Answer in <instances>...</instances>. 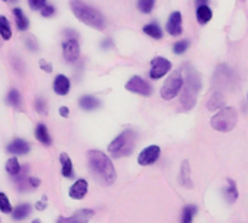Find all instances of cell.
Segmentation results:
<instances>
[{
  "label": "cell",
  "mask_w": 248,
  "mask_h": 223,
  "mask_svg": "<svg viewBox=\"0 0 248 223\" xmlns=\"http://www.w3.org/2000/svg\"><path fill=\"white\" fill-rule=\"evenodd\" d=\"M87 161H89V168L92 176L97 183L102 186H112L116 181V171L109 160L108 155H105L102 151L92 149L87 154Z\"/></svg>",
  "instance_id": "6da1fadb"
},
{
  "label": "cell",
  "mask_w": 248,
  "mask_h": 223,
  "mask_svg": "<svg viewBox=\"0 0 248 223\" xmlns=\"http://www.w3.org/2000/svg\"><path fill=\"white\" fill-rule=\"evenodd\" d=\"M70 7H71L74 16L78 20H81L84 25H87L90 28H94L97 30H103L106 28V20H105L103 15L97 9L89 6L87 3L74 0V1L70 3Z\"/></svg>",
  "instance_id": "7a4b0ae2"
},
{
  "label": "cell",
  "mask_w": 248,
  "mask_h": 223,
  "mask_svg": "<svg viewBox=\"0 0 248 223\" xmlns=\"http://www.w3.org/2000/svg\"><path fill=\"white\" fill-rule=\"evenodd\" d=\"M135 144H137V132L134 129H126L109 144L108 151L113 158H122L132 154Z\"/></svg>",
  "instance_id": "3957f363"
},
{
  "label": "cell",
  "mask_w": 248,
  "mask_h": 223,
  "mask_svg": "<svg viewBox=\"0 0 248 223\" xmlns=\"http://www.w3.org/2000/svg\"><path fill=\"white\" fill-rule=\"evenodd\" d=\"M201 87H202L201 75L192 67H189L187 74H186V84H185L183 94H182V99H180V103H182L185 110H190L195 106L196 96H198Z\"/></svg>",
  "instance_id": "277c9868"
},
{
  "label": "cell",
  "mask_w": 248,
  "mask_h": 223,
  "mask_svg": "<svg viewBox=\"0 0 248 223\" xmlns=\"http://www.w3.org/2000/svg\"><path fill=\"white\" fill-rule=\"evenodd\" d=\"M238 122V112L235 107L227 106L221 109L215 116L211 119V126L218 132H231Z\"/></svg>",
  "instance_id": "5b68a950"
},
{
  "label": "cell",
  "mask_w": 248,
  "mask_h": 223,
  "mask_svg": "<svg viewBox=\"0 0 248 223\" xmlns=\"http://www.w3.org/2000/svg\"><path fill=\"white\" fill-rule=\"evenodd\" d=\"M183 83H185V78H183V75H182V70L174 71V73L166 80L164 86L161 87V90H160L161 97H163L164 100H171V99H174V97L180 93V90H182V87H183Z\"/></svg>",
  "instance_id": "8992f818"
},
{
  "label": "cell",
  "mask_w": 248,
  "mask_h": 223,
  "mask_svg": "<svg viewBox=\"0 0 248 223\" xmlns=\"http://www.w3.org/2000/svg\"><path fill=\"white\" fill-rule=\"evenodd\" d=\"M125 89L128 91H131V93H135V94H140V96H144V97H148L153 93V87L140 75L131 77V80L125 84Z\"/></svg>",
  "instance_id": "52a82bcc"
},
{
  "label": "cell",
  "mask_w": 248,
  "mask_h": 223,
  "mask_svg": "<svg viewBox=\"0 0 248 223\" xmlns=\"http://www.w3.org/2000/svg\"><path fill=\"white\" fill-rule=\"evenodd\" d=\"M171 70V62L163 57H155L151 61V70H150V77L157 80L161 78L163 75H166L169 71Z\"/></svg>",
  "instance_id": "ba28073f"
},
{
  "label": "cell",
  "mask_w": 248,
  "mask_h": 223,
  "mask_svg": "<svg viewBox=\"0 0 248 223\" xmlns=\"http://www.w3.org/2000/svg\"><path fill=\"white\" fill-rule=\"evenodd\" d=\"M62 55L67 62H74L80 57V44L77 39H67L62 45Z\"/></svg>",
  "instance_id": "9c48e42d"
},
{
  "label": "cell",
  "mask_w": 248,
  "mask_h": 223,
  "mask_svg": "<svg viewBox=\"0 0 248 223\" xmlns=\"http://www.w3.org/2000/svg\"><path fill=\"white\" fill-rule=\"evenodd\" d=\"M158 157H160V147L150 145L141 151V154L138 157V163H140V165H150V164H154L158 160Z\"/></svg>",
  "instance_id": "30bf717a"
},
{
  "label": "cell",
  "mask_w": 248,
  "mask_h": 223,
  "mask_svg": "<svg viewBox=\"0 0 248 223\" xmlns=\"http://www.w3.org/2000/svg\"><path fill=\"white\" fill-rule=\"evenodd\" d=\"M93 215H94V212L92 209H81L70 218L60 216L57 219V223H89V219L93 218Z\"/></svg>",
  "instance_id": "8fae6325"
},
{
  "label": "cell",
  "mask_w": 248,
  "mask_h": 223,
  "mask_svg": "<svg viewBox=\"0 0 248 223\" xmlns=\"http://www.w3.org/2000/svg\"><path fill=\"white\" fill-rule=\"evenodd\" d=\"M167 32L173 36H179L183 32V26H182V13L180 12H174L170 15L169 20H167V26H166Z\"/></svg>",
  "instance_id": "7c38bea8"
},
{
  "label": "cell",
  "mask_w": 248,
  "mask_h": 223,
  "mask_svg": "<svg viewBox=\"0 0 248 223\" xmlns=\"http://www.w3.org/2000/svg\"><path fill=\"white\" fill-rule=\"evenodd\" d=\"M87 189H89L87 181H86V180H83V178H80V180H77V181L71 186V189H70L68 194H70V197H71V199H74V200H81V199L86 196Z\"/></svg>",
  "instance_id": "4fadbf2b"
},
{
  "label": "cell",
  "mask_w": 248,
  "mask_h": 223,
  "mask_svg": "<svg viewBox=\"0 0 248 223\" xmlns=\"http://www.w3.org/2000/svg\"><path fill=\"white\" fill-rule=\"evenodd\" d=\"M196 16H198V20L202 25L208 23L212 19V9L206 4V1L196 3Z\"/></svg>",
  "instance_id": "5bb4252c"
},
{
  "label": "cell",
  "mask_w": 248,
  "mask_h": 223,
  "mask_svg": "<svg viewBox=\"0 0 248 223\" xmlns=\"http://www.w3.org/2000/svg\"><path fill=\"white\" fill-rule=\"evenodd\" d=\"M54 91L60 96H65L70 91V80L64 74H58L54 80Z\"/></svg>",
  "instance_id": "9a60e30c"
},
{
  "label": "cell",
  "mask_w": 248,
  "mask_h": 223,
  "mask_svg": "<svg viewBox=\"0 0 248 223\" xmlns=\"http://www.w3.org/2000/svg\"><path fill=\"white\" fill-rule=\"evenodd\" d=\"M179 181H180V184L183 187L193 189V181H192V177H190V165H189V161H183L182 163Z\"/></svg>",
  "instance_id": "2e32d148"
},
{
  "label": "cell",
  "mask_w": 248,
  "mask_h": 223,
  "mask_svg": "<svg viewBox=\"0 0 248 223\" xmlns=\"http://www.w3.org/2000/svg\"><path fill=\"white\" fill-rule=\"evenodd\" d=\"M29 149H31V145L26 141H23V139H15L7 147V151L10 154H16V155H25V154L29 152Z\"/></svg>",
  "instance_id": "e0dca14e"
},
{
  "label": "cell",
  "mask_w": 248,
  "mask_h": 223,
  "mask_svg": "<svg viewBox=\"0 0 248 223\" xmlns=\"http://www.w3.org/2000/svg\"><path fill=\"white\" fill-rule=\"evenodd\" d=\"M60 161H61V165H62V168H61L62 176H64L65 178H73V177H74V170H73V163H71L70 157H68L67 154L62 152V154L60 155Z\"/></svg>",
  "instance_id": "ac0fdd59"
},
{
  "label": "cell",
  "mask_w": 248,
  "mask_h": 223,
  "mask_svg": "<svg viewBox=\"0 0 248 223\" xmlns=\"http://www.w3.org/2000/svg\"><path fill=\"white\" fill-rule=\"evenodd\" d=\"M224 196L227 199L228 203H235L238 199V189H237V183L232 178H228V186L224 190Z\"/></svg>",
  "instance_id": "d6986e66"
},
{
  "label": "cell",
  "mask_w": 248,
  "mask_h": 223,
  "mask_svg": "<svg viewBox=\"0 0 248 223\" xmlns=\"http://www.w3.org/2000/svg\"><path fill=\"white\" fill-rule=\"evenodd\" d=\"M35 136L44 145H51L52 144V141L49 138V134L46 131V126L44 123H38V126L35 128Z\"/></svg>",
  "instance_id": "ffe728a7"
},
{
  "label": "cell",
  "mask_w": 248,
  "mask_h": 223,
  "mask_svg": "<svg viewBox=\"0 0 248 223\" xmlns=\"http://www.w3.org/2000/svg\"><path fill=\"white\" fill-rule=\"evenodd\" d=\"M28 170H29V167H28V165H25V167L20 170V173L16 176V178H15V181H16V186H17V189H19L20 192L26 190V186H29Z\"/></svg>",
  "instance_id": "44dd1931"
},
{
  "label": "cell",
  "mask_w": 248,
  "mask_h": 223,
  "mask_svg": "<svg viewBox=\"0 0 248 223\" xmlns=\"http://www.w3.org/2000/svg\"><path fill=\"white\" fill-rule=\"evenodd\" d=\"M13 15H15V19H16L17 29H19L20 32L26 30V29L29 28V22H28V17L23 15V12H22L19 7H16V9H13Z\"/></svg>",
  "instance_id": "7402d4cb"
},
{
  "label": "cell",
  "mask_w": 248,
  "mask_h": 223,
  "mask_svg": "<svg viewBox=\"0 0 248 223\" xmlns=\"http://www.w3.org/2000/svg\"><path fill=\"white\" fill-rule=\"evenodd\" d=\"M78 103H80V107L84 109V110H93V109H97L100 106L99 100L94 99L93 96H83L78 100Z\"/></svg>",
  "instance_id": "603a6c76"
},
{
  "label": "cell",
  "mask_w": 248,
  "mask_h": 223,
  "mask_svg": "<svg viewBox=\"0 0 248 223\" xmlns=\"http://www.w3.org/2000/svg\"><path fill=\"white\" fill-rule=\"evenodd\" d=\"M142 30H144L148 36H151V38H154V39H161V38H163V30H161V28H160L157 23L145 25Z\"/></svg>",
  "instance_id": "cb8c5ba5"
},
{
  "label": "cell",
  "mask_w": 248,
  "mask_h": 223,
  "mask_svg": "<svg viewBox=\"0 0 248 223\" xmlns=\"http://www.w3.org/2000/svg\"><path fill=\"white\" fill-rule=\"evenodd\" d=\"M31 213V206L29 205H20L16 209H13V219L15 221H22Z\"/></svg>",
  "instance_id": "d4e9b609"
},
{
  "label": "cell",
  "mask_w": 248,
  "mask_h": 223,
  "mask_svg": "<svg viewBox=\"0 0 248 223\" xmlns=\"http://www.w3.org/2000/svg\"><path fill=\"white\" fill-rule=\"evenodd\" d=\"M198 213V208L193 205H189L183 209V218H182V223H192L195 215Z\"/></svg>",
  "instance_id": "484cf974"
},
{
  "label": "cell",
  "mask_w": 248,
  "mask_h": 223,
  "mask_svg": "<svg viewBox=\"0 0 248 223\" xmlns=\"http://www.w3.org/2000/svg\"><path fill=\"white\" fill-rule=\"evenodd\" d=\"M0 33H1V38L4 41L10 39L12 38V29H10V25L7 22V19L4 16H0Z\"/></svg>",
  "instance_id": "4316f807"
},
{
  "label": "cell",
  "mask_w": 248,
  "mask_h": 223,
  "mask_svg": "<svg viewBox=\"0 0 248 223\" xmlns=\"http://www.w3.org/2000/svg\"><path fill=\"white\" fill-rule=\"evenodd\" d=\"M7 102L10 106L16 107V109H20V104H22V97H20V93L17 90H10L9 94H7Z\"/></svg>",
  "instance_id": "83f0119b"
},
{
  "label": "cell",
  "mask_w": 248,
  "mask_h": 223,
  "mask_svg": "<svg viewBox=\"0 0 248 223\" xmlns=\"http://www.w3.org/2000/svg\"><path fill=\"white\" fill-rule=\"evenodd\" d=\"M224 103H225V100H224L222 94H221V93H214V96H212V97L209 99V102H208V109H209V110H215V109L221 107Z\"/></svg>",
  "instance_id": "f1b7e54d"
},
{
  "label": "cell",
  "mask_w": 248,
  "mask_h": 223,
  "mask_svg": "<svg viewBox=\"0 0 248 223\" xmlns=\"http://www.w3.org/2000/svg\"><path fill=\"white\" fill-rule=\"evenodd\" d=\"M20 165H19V163H17V160L16 158H10V160H7V163H6V171L10 174V176H13V177H16L19 173H20Z\"/></svg>",
  "instance_id": "f546056e"
},
{
  "label": "cell",
  "mask_w": 248,
  "mask_h": 223,
  "mask_svg": "<svg viewBox=\"0 0 248 223\" xmlns=\"http://www.w3.org/2000/svg\"><path fill=\"white\" fill-rule=\"evenodd\" d=\"M35 109H36V112H38L39 115H42V116H46V115H48V106H46V102H45V99H42V97H38V99L35 100Z\"/></svg>",
  "instance_id": "4dcf8cb0"
},
{
  "label": "cell",
  "mask_w": 248,
  "mask_h": 223,
  "mask_svg": "<svg viewBox=\"0 0 248 223\" xmlns=\"http://www.w3.org/2000/svg\"><path fill=\"white\" fill-rule=\"evenodd\" d=\"M154 7V0H140L138 1V9L142 12V13H150Z\"/></svg>",
  "instance_id": "1f68e13d"
},
{
  "label": "cell",
  "mask_w": 248,
  "mask_h": 223,
  "mask_svg": "<svg viewBox=\"0 0 248 223\" xmlns=\"http://www.w3.org/2000/svg\"><path fill=\"white\" fill-rule=\"evenodd\" d=\"M189 48V41L187 39H185V41H180V42H177L174 46H173V52L174 54H183V52H186V49Z\"/></svg>",
  "instance_id": "d6a6232c"
},
{
  "label": "cell",
  "mask_w": 248,
  "mask_h": 223,
  "mask_svg": "<svg viewBox=\"0 0 248 223\" xmlns=\"http://www.w3.org/2000/svg\"><path fill=\"white\" fill-rule=\"evenodd\" d=\"M0 205H1L0 209H1L3 213H10L12 212V206H10V203H9V200H7V197H6L4 193L0 194Z\"/></svg>",
  "instance_id": "836d02e7"
},
{
  "label": "cell",
  "mask_w": 248,
  "mask_h": 223,
  "mask_svg": "<svg viewBox=\"0 0 248 223\" xmlns=\"http://www.w3.org/2000/svg\"><path fill=\"white\" fill-rule=\"evenodd\" d=\"M46 6V1L45 0H29V7L32 10H38V9H44Z\"/></svg>",
  "instance_id": "e575fe53"
},
{
  "label": "cell",
  "mask_w": 248,
  "mask_h": 223,
  "mask_svg": "<svg viewBox=\"0 0 248 223\" xmlns=\"http://www.w3.org/2000/svg\"><path fill=\"white\" fill-rule=\"evenodd\" d=\"M25 44L28 45V48H29L31 51H38V44H36V41H35L33 36H26Z\"/></svg>",
  "instance_id": "d590c367"
},
{
  "label": "cell",
  "mask_w": 248,
  "mask_h": 223,
  "mask_svg": "<svg viewBox=\"0 0 248 223\" xmlns=\"http://www.w3.org/2000/svg\"><path fill=\"white\" fill-rule=\"evenodd\" d=\"M54 13H55V9H54V6H51V4H46V6L41 10V15H42L44 17H51Z\"/></svg>",
  "instance_id": "8d00e7d4"
},
{
  "label": "cell",
  "mask_w": 248,
  "mask_h": 223,
  "mask_svg": "<svg viewBox=\"0 0 248 223\" xmlns=\"http://www.w3.org/2000/svg\"><path fill=\"white\" fill-rule=\"evenodd\" d=\"M46 203H48V197H46V196H42V199L35 205V208H36L38 210H41V212H42L44 209H46Z\"/></svg>",
  "instance_id": "74e56055"
},
{
  "label": "cell",
  "mask_w": 248,
  "mask_h": 223,
  "mask_svg": "<svg viewBox=\"0 0 248 223\" xmlns=\"http://www.w3.org/2000/svg\"><path fill=\"white\" fill-rule=\"evenodd\" d=\"M39 67H41L45 73H52V65H51L49 62L44 61V59H41V61H39Z\"/></svg>",
  "instance_id": "f35d334b"
},
{
  "label": "cell",
  "mask_w": 248,
  "mask_h": 223,
  "mask_svg": "<svg viewBox=\"0 0 248 223\" xmlns=\"http://www.w3.org/2000/svg\"><path fill=\"white\" fill-rule=\"evenodd\" d=\"M39 184H41V180H39V178H36V177H29V186H31V187L36 189V187H39Z\"/></svg>",
  "instance_id": "ab89813d"
},
{
  "label": "cell",
  "mask_w": 248,
  "mask_h": 223,
  "mask_svg": "<svg viewBox=\"0 0 248 223\" xmlns=\"http://www.w3.org/2000/svg\"><path fill=\"white\" fill-rule=\"evenodd\" d=\"M60 115H61L62 118H68V116H70V110H68V107L62 106V107L60 109Z\"/></svg>",
  "instance_id": "60d3db41"
},
{
  "label": "cell",
  "mask_w": 248,
  "mask_h": 223,
  "mask_svg": "<svg viewBox=\"0 0 248 223\" xmlns=\"http://www.w3.org/2000/svg\"><path fill=\"white\" fill-rule=\"evenodd\" d=\"M110 46H112V41L110 39H105L102 42V48H110Z\"/></svg>",
  "instance_id": "b9f144b4"
},
{
  "label": "cell",
  "mask_w": 248,
  "mask_h": 223,
  "mask_svg": "<svg viewBox=\"0 0 248 223\" xmlns=\"http://www.w3.org/2000/svg\"><path fill=\"white\" fill-rule=\"evenodd\" d=\"M32 223H41V221H38V219H35V221H33V222Z\"/></svg>",
  "instance_id": "7bdbcfd3"
}]
</instances>
